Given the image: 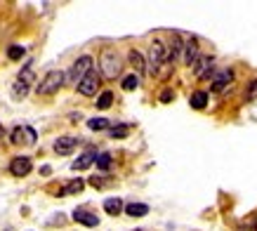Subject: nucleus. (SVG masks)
<instances>
[{
	"label": "nucleus",
	"mask_w": 257,
	"mask_h": 231,
	"mask_svg": "<svg viewBox=\"0 0 257 231\" xmlns=\"http://www.w3.org/2000/svg\"><path fill=\"white\" fill-rule=\"evenodd\" d=\"M120 71H123V59H120V54L113 50V47H104L99 52V73L106 80H116L120 76Z\"/></svg>",
	"instance_id": "f257e3e1"
},
{
	"label": "nucleus",
	"mask_w": 257,
	"mask_h": 231,
	"mask_svg": "<svg viewBox=\"0 0 257 231\" xmlns=\"http://www.w3.org/2000/svg\"><path fill=\"white\" fill-rule=\"evenodd\" d=\"M64 83H66V73H64V71H47V76L40 80V85L36 87V92H38L40 97H50V94L59 92Z\"/></svg>",
	"instance_id": "f03ea898"
},
{
	"label": "nucleus",
	"mask_w": 257,
	"mask_h": 231,
	"mask_svg": "<svg viewBox=\"0 0 257 231\" xmlns=\"http://www.w3.org/2000/svg\"><path fill=\"white\" fill-rule=\"evenodd\" d=\"M165 62H172L170 47L165 45V43H161V40H154L151 47H149V71H151V73H156L158 66L165 64Z\"/></svg>",
	"instance_id": "7ed1b4c3"
},
{
	"label": "nucleus",
	"mask_w": 257,
	"mask_h": 231,
	"mask_svg": "<svg viewBox=\"0 0 257 231\" xmlns=\"http://www.w3.org/2000/svg\"><path fill=\"white\" fill-rule=\"evenodd\" d=\"M78 92L83 94V97H92V94H97V90H99V73L97 71H87L85 76L78 80Z\"/></svg>",
	"instance_id": "20e7f679"
},
{
	"label": "nucleus",
	"mask_w": 257,
	"mask_h": 231,
	"mask_svg": "<svg viewBox=\"0 0 257 231\" xmlns=\"http://www.w3.org/2000/svg\"><path fill=\"white\" fill-rule=\"evenodd\" d=\"M87 71H92V57H90V54H83V57H78V59L73 62V66H71V71H69V76L66 78H69L71 83L78 85V80L85 76Z\"/></svg>",
	"instance_id": "39448f33"
},
{
	"label": "nucleus",
	"mask_w": 257,
	"mask_h": 231,
	"mask_svg": "<svg viewBox=\"0 0 257 231\" xmlns=\"http://www.w3.org/2000/svg\"><path fill=\"white\" fill-rule=\"evenodd\" d=\"M10 139H12V144H36L38 135H36L31 125H17L12 135H10Z\"/></svg>",
	"instance_id": "423d86ee"
},
{
	"label": "nucleus",
	"mask_w": 257,
	"mask_h": 231,
	"mask_svg": "<svg viewBox=\"0 0 257 231\" xmlns=\"http://www.w3.org/2000/svg\"><path fill=\"white\" fill-rule=\"evenodd\" d=\"M31 170H33V163L29 156H17V158L10 161V172H12L15 177H26Z\"/></svg>",
	"instance_id": "0eeeda50"
},
{
	"label": "nucleus",
	"mask_w": 257,
	"mask_h": 231,
	"mask_svg": "<svg viewBox=\"0 0 257 231\" xmlns=\"http://www.w3.org/2000/svg\"><path fill=\"white\" fill-rule=\"evenodd\" d=\"M231 83H234V71H231V69L217 71V73H215V78H212V92H224Z\"/></svg>",
	"instance_id": "6e6552de"
},
{
	"label": "nucleus",
	"mask_w": 257,
	"mask_h": 231,
	"mask_svg": "<svg viewBox=\"0 0 257 231\" xmlns=\"http://www.w3.org/2000/svg\"><path fill=\"white\" fill-rule=\"evenodd\" d=\"M215 59L212 57H198L194 62V73H196V78L198 80H203V78H208L210 73H215Z\"/></svg>",
	"instance_id": "1a4fd4ad"
},
{
	"label": "nucleus",
	"mask_w": 257,
	"mask_h": 231,
	"mask_svg": "<svg viewBox=\"0 0 257 231\" xmlns=\"http://www.w3.org/2000/svg\"><path fill=\"white\" fill-rule=\"evenodd\" d=\"M184 50V64L187 66H194V62L201 57V50H198V40L196 38H189L187 40V45L182 47Z\"/></svg>",
	"instance_id": "9d476101"
},
{
	"label": "nucleus",
	"mask_w": 257,
	"mask_h": 231,
	"mask_svg": "<svg viewBox=\"0 0 257 231\" xmlns=\"http://www.w3.org/2000/svg\"><path fill=\"white\" fill-rule=\"evenodd\" d=\"M73 219H76L78 224H85V226H97V224H99V217L94 215V212H90V210H85V208L73 210Z\"/></svg>",
	"instance_id": "9b49d317"
},
{
	"label": "nucleus",
	"mask_w": 257,
	"mask_h": 231,
	"mask_svg": "<svg viewBox=\"0 0 257 231\" xmlns=\"http://www.w3.org/2000/svg\"><path fill=\"white\" fill-rule=\"evenodd\" d=\"M76 147H78V139H76V137H59V139L55 142V154L69 156Z\"/></svg>",
	"instance_id": "f8f14e48"
},
{
	"label": "nucleus",
	"mask_w": 257,
	"mask_h": 231,
	"mask_svg": "<svg viewBox=\"0 0 257 231\" xmlns=\"http://www.w3.org/2000/svg\"><path fill=\"white\" fill-rule=\"evenodd\" d=\"M94 158H97V151H94V149H87L83 156H78V161L71 163V168L73 170H87L94 163Z\"/></svg>",
	"instance_id": "ddd939ff"
},
{
	"label": "nucleus",
	"mask_w": 257,
	"mask_h": 231,
	"mask_svg": "<svg viewBox=\"0 0 257 231\" xmlns=\"http://www.w3.org/2000/svg\"><path fill=\"white\" fill-rule=\"evenodd\" d=\"M127 62H130V66H133L137 73H147V59L142 57V52L130 50V52H127Z\"/></svg>",
	"instance_id": "4468645a"
},
{
	"label": "nucleus",
	"mask_w": 257,
	"mask_h": 231,
	"mask_svg": "<svg viewBox=\"0 0 257 231\" xmlns=\"http://www.w3.org/2000/svg\"><path fill=\"white\" fill-rule=\"evenodd\" d=\"M123 210L127 217H144L149 212V205L147 203H127Z\"/></svg>",
	"instance_id": "2eb2a0df"
},
{
	"label": "nucleus",
	"mask_w": 257,
	"mask_h": 231,
	"mask_svg": "<svg viewBox=\"0 0 257 231\" xmlns=\"http://www.w3.org/2000/svg\"><path fill=\"white\" fill-rule=\"evenodd\" d=\"M104 210H106L111 217L120 215V212H123V198H106L104 200Z\"/></svg>",
	"instance_id": "dca6fc26"
},
{
	"label": "nucleus",
	"mask_w": 257,
	"mask_h": 231,
	"mask_svg": "<svg viewBox=\"0 0 257 231\" xmlns=\"http://www.w3.org/2000/svg\"><path fill=\"white\" fill-rule=\"evenodd\" d=\"M189 104H191L194 108H198V111H201V108H205V106H208V92H203V90L194 92V94H191V99H189Z\"/></svg>",
	"instance_id": "f3484780"
},
{
	"label": "nucleus",
	"mask_w": 257,
	"mask_h": 231,
	"mask_svg": "<svg viewBox=\"0 0 257 231\" xmlns=\"http://www.w3.org/2000/svg\"><path fill=\"white\" fill-rule=\"evenodd\" d=\"M29 90H31V85L22 83V80H15V85H12V94H15V99L26 97V94H29Z\"/></svg>",
	"instance_id": "a211bd4d"
},
{
	"label": "nucleus",
	"mask_w": 257,
	"mask_h": 231,
	"mask_svg": "<svg viewBox=\"0 0 257 231\" xmlns=\"http://www.w3.org/2000/svg\"><path fill=\"white\" fill-rule=\"evenodd\" d=\"M109 125H111V121H106V118H90V121H87V128H90V130H94V132L106 130Z\"/></svg>",
	"instance_id": "6ab92c4d"
},
{
	"label": "nucleus",
	"mask_w": 257,
	"mask_h": 231,
	"mask_svg": "<svg viewBox=\"0 0 257 231\" xmlns=\"http://www.w3.org/2000/svg\"><path fill=\"white\" fill-rule=\"evenodd\" d=\"M113 104V92L111 90H104V92L97 97V108H109Z\"/></svg>",
	"instance_id": "aec40b11"
},
{
	"label": "nucleus",
	"mask_w": 257,
	"mask_h": 231,
	"mask_svg": "<svg viewBox=\"0 0 257 231\" xmlns=\"http://www.w3.org/2000/svg\"><path fill=\"white\" fill-rule=\"evenodd\" d=\"M243 99L248 101V104H252V101L257 99V78L245 85V94H243Z\"/></svg>",
	"instance_id": "412c9836"
},
{
	"label": "nucleus",
	"mask_w": 257,
	"mask_h": 231,
	"mask_svg": "<svg viewBox=\"0 0 257 231\" xmlns=\"http://www.w3.org/2000/svg\"><path fill=\"white\" fill-rule=\"evenodd\" d=\"M83 189H85V179H71L66 189H64V193H80Z\"/></svg>",
	"instance_id": "4be33fe9"
},
{
	"label": "nucleus",
	"mask_w": 257,
	"mask_h": 231,
	"mask_svg": "<svg viewBox=\"0 0 257 231\" xmlns=\"http://www.w3.org/2000/svg\"><path fill=\"white\" fill-rule=\"evenodd\" d=\"M24 54H26V50H24L22 45H10V47H8V57L12 59V62H17V59H22Z\"/></svg>",
	"instance_id": "5701e85b"
},
{
	"label": "nucleus",
	"mask_w": 257,
	"mask_h": 231,
	"mask_svg": "<svg viewBox=\"0 0 257 231\" xmlns=\"http://www.w3.org/2000/svg\"><path fill=\"white\" fill-rule=\"evenodd\" d=\"M137 85H140V78L135 76H125L123 78V90H127V92H133V90H137Z\"/></svg>",
	"instance_id": "b1692460"
},
{
	"label": "nucleus",
	"mask_w": 257,
	"mask_h": 231,
	"mask_svg": "<svg viewBox=\"0 0 257 231\" xmlns=\"http://www.w3.org/2000/svg\"><path fill=\"white\" fill-rule=\"evenodd\" d=\"M17 80H22V83H26V85H33V69H22L19 71V76H17Z\"/></svg>",
	"instance_id": "393cba45"
},
{
	"label": "nucleus",
	"mask_w": 257,
	"mask_h": 231,
	"mask_svg": "<svg viewBox=\"0 0 257 231\" xmlns=\"http://www.w3.org/2000/svg\"><path fill=\"white\" fill-rule=\"evenodd\" d=\"M94 163H97V168L106 170L111 165V154H97V158H94Z\"/></svg>",
	"instance_id": "a878e982"
},
{
	"label": "nucleus",
	"mask_w": 257,
	"mask_h": 231,
	"mask_svg": "<svg viewBox=\"0 0 257 231\" xmlns=\"http://www.w3.org/2000/svg\"><path fill=\"white\" fill-rule=\"evenodd\" d=\"M127 130H130L127 125H118V128H113V130H111V137H125V135H127Z\"/></svg>",
	"instance_id": "bb28decb"
},
{
	"label": "nucleus",
	"mask_w": 257,
	"mask_h": 231,
	"mask_svg": "<svg viewBox=\"0 0 257 231\" xmlns=\"http://www.w3.org/2000/svg\"><path fill=\"white\" fill-rule=\"evenodd\" d=\"M175 99V92H172L170 87H165L163 92H161V101H163V104H168V101H172Z\"/></svg>",
	"instance_id": "cd10ccee"
},
{
	"label": "nucleus",
	"mask_w": 257,
	"mask_h": 231,
	"mask_svg": "<svg viewBox=\"0 0 257 231\" xmlns=\"http://www.w3.org/2000/svg\"><path fill=\"white\" fill-rule=\"evenodd\" d=\"M252 229H255V231H257V217H255V222H252Z\"/></svg>",
	"instance_id": "c85d7f7f"
}]
</instances>
